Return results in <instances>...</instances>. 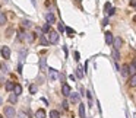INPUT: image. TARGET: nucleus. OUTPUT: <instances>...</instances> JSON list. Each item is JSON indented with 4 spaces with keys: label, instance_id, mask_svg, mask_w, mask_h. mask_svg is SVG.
<instances>
[{
    "label": "nucleus",
    "instance_id": "nucleus-1",
    "mask_svg": "<svg viewBox=\"0 0 136 118\" xmlns=\"http://www.w3.org/2000/svg\"><path fill=\"white\" fill-rule=\"evenodd\" d=\"M16 115V111H15L13 106H5V117L6 118H13Z\"/></svg>",
    "mask_w": 136,
    "mask_h": 118
},
{
    "label": "nucleus",
    "instance_id": "nucleus-2",
    "mask_svg": "<svg viewBox=\"0 0 136 118\" xmlns=\"http://www.w3.org/2000/svg\"><path fill=\"white\" fill-rule=\"evenodd\" d=\"M0 53H2V57L5 60H9L10 58V48L7 45H3L0 48Z\"/></svg>",
    "mask_w": 136,
    "mask_h": 118
},
{
    "label": "nucleus",
    "instance_id": "nucleus-3",
    "mask_svg": "<svg viewBox=\"0 0 136 118\" xmlns=\"http://www.w3.org/2000/svg\"><path fill=\"white\" fill-rule=\"evenodd\" d=\"M60 40V35L57 34V32H50V35H48V41H50V44H57Z\"/></svg>",
    "mask_w": 136,
    "mask_h": 118
},
{
    "label": "nucleus",
    "instance_id": "nucleus-4",
    "mask_svg": "<svg viewBox=\"0 0 136 118\" xmlns=\"http://www.w3.org/2000/svg\"><path fill=\"white\" fill-rule=\"evenodd\" d=\"M69 101H70V104H79V93L76 92H70V95H69Z\"/></svg>",
    "mask_w": 136,
    "mask_h": 118
},
{
    "label": "nucleus",
    "instance_id": "nucleus-5",
    "mask_svg": "<svg viewBox=\"0 0 136 118\" xmlns=\"http://www.w3.org/2000/svg\"><path fill=\"white\" fill-rule=\"evenodd\" d=\"M45 22L50 23V25L56 22V16H54V13H53V12H47V13H45Z\"/></svg>",
    "mask_w": 136,
    "mask_h": 118
},
{
    "label": "nucleus",
    "instance_id": "nucleus-6",
    "mask_svg": "<svg viewBox=\"0 0 136 118\" xmlns=\"http://www.w3.org/2000/svg\"><path fill=\"white\" fill-rule=\"evenodd\" d=\"M123 41H122V38L120 36H116L113 40V45H114V50H120V47H122Z\"/></svg>",
    "mask_w": 136,
    "mask_h": 118
},
{
    "label": "nucleus",
    "instance_id": "nucleus-7",
    "mask_svg": "<svg viewBox=\"0 0 136 118\" xmlns=\"http://www.w3.org/2000/svg\"><path fill=\"white\" fill-rule=\"evenodd\" d=\"M70 86L69 85H66V83H63V86H62V93H63V96H69L70 95Z\"/></svg>",
    "mask_w": 136,
    "mask_h": 118
},
{
    "label": "nucleus",
    "instance_id": "nucleus-8",
    "mask_svg": "<svg viewBox=\"0 0 136 118\" xmlns=\"http://www.w3.org/2000/svg\"><path fill=\"white\" fill-rule=\"evenodd\" d=\"M104 35H105V44H108V45H111V44H113V40H114L113 34H111V32H105Z\"/></svg>",
    "mask_w": 136,
    "mask_h": 118
},
{
    "label": "nucleus",
    "instance_id": "nucleus-9",
    "mask_svg": "<svg viewBox=\"0 0 136 118\" xmlns=\"http://www.w3.org/2000/svg\"><path fill=\"white\" fill-rule=\"evenodd\" d=\"M15 93V95H21V93H22V86H21V85H19V83H15V86H13V91H12Z\"/></svg>",
    "mask_w": 136,
    "mask_h": 118
},
{
    "label": "nucleus",
    "instance_id": "nucleus-10",
    "mask_svg": "<svg viewBox=\"0 0 136 118\" xmlns=\"http://www.w3.org/2000/svg\"><path fill=\"white\" fill-rule=\"evenodd\" d=\"M122 74H123L124 77H127L129 74H130V68H129V64H124V66L122 67Z\"/></svg>",
    "mask_w": 136,
    "mask_h": 118
},
{
    "label": "nucleus",
    "instance_id": "nucleus-11",
    "mask_svg": "<svg viewBox=\"0 0 136 118\" xmlns=\"http://www.w3.org/2000/svg\"><path fill=\"white\" fill-rule=\"evenodd\" d=\"M129 86L130 87H136V73H133L129 79Z\"/></svg>",
    "mask_w": 136,
    "mask_h": 118
},
{
    "label": "nucleus",
    "instance_id": "nucleus-12",
    "mask_svg": "<svg viewBox=\"0 0 136 118\" xmlns=\"http://www.w3.org/2000/svg\"><path fill=\"white\" fill-rule=\"evenodd\" d=\"M6 22H7L6 13H5V12H0V26H3V25H6Z\"/></svg>",
    "mask_w": 136,
    "mask_h": 118
},
{
    "label": "nucleus",
    "instance_id": "nucleus-13",
    "mask_svg": "<svg viewBox=\"0 0 136 118\" xmlns=\"http://www.w3.org/2000/svg\"><path fill=\"white\" fill-rule=\"evenodd\" d=\"M25 40H27V42L32 44V42L35 41V34H27V35H25Z\"/></svg>",
    "mask_w": 136,
    "mask_h": 118
},
{
    "label": "nucleus",
    "instance_id": "nucleus-14",
    "mask_svg": "<svg viewBox=\"0 0 136 118\" xmlns=\"http://www.w3.org/2000/svg\"><path fill=\"white\" fill-rule=\"evenodd\" d=\"M35 118H45V111L44 109H37L35 111Z\"/></svg>",
    "mask_w": 136,
    "mask_h": 118
},
{
    "label": "nucleus",
    "instance_id": "nucleus-15",
    "mask_svg": "<svg viewBox=\"0 0 136 118\" xmlns=\"http://www.w3.org/2000/svg\"><path fill=\"white\" fill-rule=\"evenodd\" d=\"M9 102H10V104H16V102H18V95H15L13 92H10V95H9Z\"/></svg>",
    "mask_w": 136,
    "mask_h": 118
},
{
    "label": "nucleus",
    "instance_id": "nucleus-16",
    "mask_svg": "<svg viewBox=\"0 0 136 118\" xmlns=\"http://www.w3.org/2000/svg\"><path fill=\"white\" fill-rule=\"evenodd\" d=\"M79 115H81V118H86V115H85V105L83 104H79Z\"/></svg>",
    "mask_w": 136,
    "mask_h": 118
},
{
    "label": "nucleus",
    "instance_id": "nucleus-17",
    "mask_svg": "<svg viewBox=\"0 0 136 118\" xmlns=\"http://www.w3.org/2000/svg\"><path fill=\"white\" fill-rule=\"evenodd\" d=\"M83 74H85V73H83V67H81V66H79V67L76 68V76L79 77V79H82V77H83Z\"/></svg>",
    "mask_w": 136,
    "mask_h": 118
},
{
    "label": "nucleus",
    "instance_id": "nucleus-18",
    "mask_svg": "<svg viewBox=\"0 0 136 118\" xmlns=\"http://www.w3.org/2000/svg\"><path fill=\"white\" fill-rule=\"evenodd\" d=\"M13 86H15L13 82H10V80H9V82H6V91H7V92H12V91H13Z\"/></svg>",
    "mask_w": 136,
    "mask_h": 118
},
{
    "label": "nucleus",
    "instance_id": "nucleus-19",
    "mask_svg": "<svg viewBox=\"0 0 136 118\" xmlns=\"http://www.w3.org/2000/svg\"><path fill=\"white\" fill-rule=\"evenodd\" d=\"M40 44H41V45H42V47H47V45H48V44H50V41H48V40H47V38H45V36H41V38H40Z\"/></svg>",
    "mask_w": 136,
    "mask_h": 118
},
{
    "label": "nucleus",
    "instance_id": "nucleus-20",
    "mask_svg": "<svg viewBox=\"0 0 136 118\" xmlns=\"http://www.w3.org/2000/svg\"><path fill=\"white\" fill-rule=\"evenodd\" d=\"M22 26L23 28H31L32 26V22H31V21H28V19H23V21H22Z\"/></svg>",
    "mask_w": 136,
    "mask_h": 118
},
{
    "label": "nucleus",
    "instance_id": "nucleus-21",
    "mask_svg": "<svg viewBox=\"0 0 136 118\" xmlns=\"http://www.w3.org/2000/svg\"><path fill=\"white\" fill-rule=\"evenodd\" d=\"M113 58H114V61H118L120 60V53H118V50H113Z\"/></svg>",
    "mask_w": 136,
    "mask_h": 118
},
{
    "label": "nucleus",
    "instance_id": "nucleus-22",
    "mask_svg": "<svg viewBox=\"0 0 136 118\" xmlns=\"http://www.w3.org/2000/svg\"><path fill=\"white\" fill-rule=\"evenodd\" d=\"M60 117V112L59 111H56V109H53L50 112V118H59Z\"/></svg>",
    "mask_w": 136,
    "mask_h": 118
},
{
    "label": "nucleus",
    "instance_id": "nucleus-23",
    "mask_svg": "<svg viewBox=\"0 0 136 118\" xmlns=\"http://www.w3.org/2000/svg\"><path fill=\"white\" fill-rule=\"evenodd\" d=\"M0 68H2V72H3V73L9 72V68H7V66H6V63H0Z\"/></svg>",
    "mask_w": 136,
    "mask_h": 118
},
{
    "label": "nucleus",
    "instance_id": "nucleus-24",
    "mask_svg": "<svg viewBox=\"0 0 136 118\" xmlns=\"http://www.w3.org/2000/svg\"><path fill=\"white\" fill-rule=\"evenodd\" d=\"M48 31H50V23L45 22L44 25H42V32H48Z\"/></svg>",
    "mask_w": 136,
    "mask_h": 118
},
{
    "label": "nucleus",
    "instance_id": "nucleus-25",
    "mask_svg": "<svg viewBox=\"0 0 136 118\" xmlns=\"http://www.w3.org/2000/svg\"><path fill=\"white\" fill-rule=\"evenodd\" d=\"M129 68H130V73H135L136 72V61H133V63L129 66Z\"/></svg>",
    "mask_w": 136,
    "mask_h": 118
},
{
    "label": "nucleus",
    "instance_id": "nucleus-26",
    "mask_svg": "<svg viewBox=\"0 0 136 118\" xmlns=\"http://www.w3.org/2000/svg\"><path fill=\"white\" fill-rule=\"evenodd\" d=\"M114 13H116V9H114V7H111V9H110L108 12H107V15H108V16H113Z\"/></svg>",
    "mask_w": 136,
    "mask_h": 118
},
{
    "label": "nucleus",
    "instance_id": "nucleus-27",
    "mask_svg": "<svg viewBox=\"0 0 136 118\" xmlns=\"http://www.w3.org/2000/svg\"><path fill=\"white\" fill-rule=\"evenodd\" d=\"M29 91H31V93H35V92H37V86L31 85V86H29Z\"/></svg>",
    "mask_w": 136,
    "mask_h": 118
},
{
    "label": "nucleus",
    "instance_id": "nucleus-28",
    "mask_svg": "<svg viewBox=\"0 0 136 118\" xmlns=\"http://www.w3.org/2000/svg\"><path fill=\"white\" fill-rule=\"evenodd\" d=\"M110 9H111V5H110V3H105V6H104V10H105V12H108Z\"/></svg>",
    "mask_w": 136,
    "mask_h": 118
},
{
    "label": "nucleus",
    "instance_id": "nucleus-29",
    "mask_svg": "<svg viewBox=\"0 0 136 118\" xmlns=\"http://www.w3.org/2000/svg\"><path fill=\"white\" fill-rule=\"evenodd\" d=\"M62 105H63V108H64V109H67V108H69V104H67V101H63V104H62Z\"/></svg>",
    "mask_w": 136,
    "mask_h": 118
},
{
    "label": "nucleus",
    "instance_id": "nucleus-30",
    "mask_svg": "<svg viewBox=\"0 0 136 118\" xmlns=\"http://www.w3.org/2000/svg\"><path fill=\"white\" fill-rule=\"evenodd\" d=\"M59 31H60V32H63V31H64V26H63V23H59Z\"/></svg>",
    "mask_w": 136,
    "mask_h": 118
},
{
    "label": "nucleus",
    "instance_id": "nucleus-31",
    "mask_svg": "<svg viewBox=\"0 0 136 118\" xmlns=\"http://www.w3.org/2000/svg\"><path fill=\"white\" fill-rule=\"evenodd\" d=\"M105 25H108V19H107V18L103 19V26H105Z\"/></svg>",
    "mask_w": 136,
    "mask_h": 118
},
{
    "label": "nucleus",
    "instance_id": "nucleus-32",
    "mask_svg": "<svg viewBox=\"0 0 136 118\" xmlns=\"http://www.w3.org/2000/svg\"><path fill=\"white\" fill-rule=\"evenodd\" d=\"M66 31H67V34H75V31H73L72 28H66Z\"/></svg>",
    "mask_w": 136,
    "mask_h": 118
},
{
    "label": "nucleus",
    "instance_id": "nucleus-33",
    "mask_svg": "<svg viewBox=\"0 0 136 118\" xmlns=\"http://www.w3.org/2000/svg\"><path fill=\"white\" fill-rule=\"evenodd\" d=\"M75 60H76V61L79 60V53H78V51H75Z\"/></svg>",
    "mask_w": 136,
    "mask_h": 118
},
{
    "label": "nucleus",
    "instance_id": "nucleus-34",
    "mask_svg": "<svg viewBox=\"0 0 136 118\" xmlns=\"http://www.w3.org/2000/svg\"><path fill=\"white\" fill-rule=\"evenodd\" d=\"M12 35V29H7V32H6V36H10Z\"/></svg>",
    "mask_w": 136,
    "mask_h": 118
},
{
    "label": "nucleus",
    "instance_id": "nucleus-35",
    "mask_svg": "<svg viewBox=\"0 0 136 118\" xmlns=\"http://www.w3.org/2000/svg\"><path fill=\"white\" fill-rule=\"evenodd\" d=\"M135 3H136V0H130V5H132V6L135 5Z\"/></svg>",
    "mask_w": 136,
    "mask_h": 118
},
{
    "label": "nucleus",
    "instance_id": "nucleus-36",
    "mask_svg": "<svg viewBox=\"0 0 136 118\" xmlns=\"http://www.w3.org/2000/svg\"><path fill=\"white\" fill-rule=\"evenodd\" d=\"M133 22H136V16H135V18H133Z\"/></svg>",
    "mask_w": 136,
    "mask_h": 118
},
{
    "label": "nucleus",
    "instance_id": "nucleus-37",
    "mask_svg": "<svg viewBox=\"0 0 136 118\" xmlns=\"http://www.w3.org/2000/svg\"><path fill=\"white\" fill-rule=\"evenodd\" d=\"M2 102H3V101H2V98H0V105H2Z\"/></svg>",
    "mask_w": 136,
    "mask_h": 118
},
{
    "label": "nucleus",
    "instance_id": "nucleus-38",
    "mask_svg": "<svg viewBox=\"0 0 136 118\" xmlns=\"http://www.w3.org/2000/svg\"><path fill=\"white\" fill-rule=\"evenodd\" d=\"M133 6H135V10H136V3H135V5H133Z\"/></svg>",
    "mask_w": 136,
    "mask_h": 118
},
{
    "label": "nucleus",
    "instance_id": "nucleus-39",
    "mask_svg": "<svg viewBox=\"0 0 136 118\" xmlns=\"http://www.w3.org/2000/svg\"><path fill=\"white\" fill-rule=\"evenodd\" d=\"M0 118H3V117H2V115H0Z\"/></svg>",
    "mask_w": 136,
    "mask_h": 118
}]
</instances>
